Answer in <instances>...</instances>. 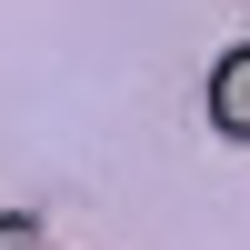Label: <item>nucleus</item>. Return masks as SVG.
Instances as JSON below:
<instances>
[{"mask_svg":"<svg viewBox=\"0 0 250 250\" xmlns=\"http://www.w3.org/2000/svg\"><path fill=\"white\" fill-rule=\"evenodd\" d=\"M210 130L220 140H250V40L210 60Z\"/></svg>","mask_w":250,"mask_h":250,"instance_id":"obj_1","label":"nucleus"},{"mask_svg":"<svg viewBox=\"0 0 250 250\" xmlns=\"http://www.w3.org/2000/svg\"><path fill=\"white\" fill-rule=\"evenodd\" d=\"M0 250H60V240H50V220H30V210H0Z\"/></svg>","mask_w":250,"mask_h":250,"instance_id":"obj_2","label":"nucleus"}]
</instances>
